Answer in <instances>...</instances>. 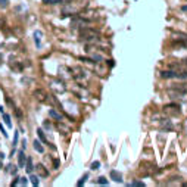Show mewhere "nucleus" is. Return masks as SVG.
<instances>
[{"label":"nucleus","mask_w":187,"mask_h":187,"mask_svg":"<svg viewBox=\"0 0 187 187\" xmlns=\"http://www.w3.org/2000/svg\"><path fill=\"white\" fill-rule=\"evenodd\" d=\"M80 38L81 40H87V41H90V43H99V40H100V35L99 33L96 31V30H91V28H83V30H80Z\"/></svg>","instance_id":"obj_1"},{"label":"nucleus","mask_w":187,"mask_h":187,"mask_svg":"<svg viewBox=\"0 0 187 187\" xmlns=\"http://www.w3.org/2000/svg\"><path fill=\"white\" fill-rule=\"evenodd\" d=\"M164 112L168 114V115H174V117H177V115H180V106H178L177 103L165 105V106H164Z\"/></svg>","instance_id":"obj_2"},{"label":"nucleus","mask_w":187,"mask_h":187,"mask_svg":"<svg viewBox=\"0 0 187 187\" xmlns=\"http://www.w3.org/2000/svg\"><path fill=\"white\" fill-rule=\"evenodd\" d=\"M71 27H74V28H78V30H83V28H87L88 27V21H85L83 18H74L72 19V24H71Z\"/></svg>","instance_id":"obj_3"},{"label":"nucleus","mask_w":187,"mask_h":187,"mask_svg":"<svg viewBox=\"0 0 187 187\" xmlns=\"http://www.w3.org/2000/svg\"><path fill=\"white\" fill-rule=\"evenodd\" d=\"M34 97L38 102H46V100H47V93H46L43 88H37L34 91Z\"/></svg>","instance_id":"obj_4"},{"label":"nucleus","mask_w":187,"mask_h":187,"mask_svg":"<svg viewBox=\"0 0 187 187\" xmlns=\"http://www.w3.org/2000/svg\"><path fill=\"white\" fill-rule=\"evenodd\" d=\"M161 78L170 80V78H177V72L174 69H168V71H161Z\"/></svg>","instance_id":"obj_5"},{"label":"nucleus","mask_w":187,"mask_h":187,"mask_svg":"<svg viewBox=\"0 0 187 187\" xmlns=\"http://www.w3.org/2000/svg\"><path fill=\"white\" fill-rule=\"evenodd\" d=\"M168 94L171 96V99H184V96H186V94H183L181 91H178V90H175V88H170V90H168Z\"/></svg>","instance_id":"obj_6"},{"label":"nucleus","mask_w":187,"mask_h":187,"mask_svg":"<svg viewBox=\"0 0 187 187\" xmlns=\"http://www.w3.org/2000/svg\"><path fill=\"white\" fill-rule=\"evenodd\" d=\"M37 134H38V138H40V140H41L44 144H49L50 147H53V144H50V143H49V140L46 138V134H44V131H43L41 128H38V130H37Z\"/></svg>","instance_id":"obj_7"},{"label":"nucleus","mask_w":187,"mask_h":187,"mask_svg":"<svg viewBox=\"0 0 187 187\" xmlns=\"http://www.w3.org/2000/svg\"><path fill=\"white\" fill-rule=\"evenodd\" d=\"M25 162H27V158H25V155H24V152L21 150V152L18 153V165H19V168H24Z\"/></svg>","instance_id":"obj_8"},{"label":"nucleus","mask_w":187,"mask_h":187,"mask_svg":"<svg viewBox=\"0 0 187 187\" xmlns=\"http://www.w3.org/2000/svg\"><path fill=\"white\" fill-rule=\"evenodd\" d=\"M49 115H50V118L56 119V121H64V117H62L56 109H50V111H49Z\"/></svg>","instance_id":"obj_9"},{"label":"nucleus","mask_w":187,"mask_h":187,"mask_svg":"<svg viewBox=\"0 0 187 187\" xmlns=\"http://www.w3.org/2000/svg\"><path fill=\"white\" fill-rule=\"evenodd\" d=\"M37 171H38V174H40L41 177H49V171L46 170L41 164H38V165H37Z\"/></svg>","instance_id":"obj_10"},{"label":"nucleus","mask_w":187,"mask_h":187,"mask_svg":"<svg viewBox=\"0 0 187 187\" xmlns=\"http://www.w3.org/2000/svg\"><path fill=\"white\" fill-rule=\"evenodd\" d=\"M111 178L118 181V183H122V175L119 174L118 171H111Z\"/></svg>","instance_id":"obj_11"},{"label":"nucleus","mask_w":187,"mask_h":187,"mask_svg":"<svg viewBox=\"0 0 187 187\" xmlns=\"http://www.w3.org/2000/svg\"><path fill=\"white\" fill-rule=\"evenodd\" d=\"M56 128H58V130H59V131H61L64 136L69 133V128H67V127H64V125H62V121H58V124H56Z\"/></svg>","instance_id":"obj_12"},{"label":"nucleus","mask_w":187,"mask_h":187,"mask_svg":"<svg viewBox=\"0 0 187 187\" xmlns=\"http://www.w3.org/2000/svg\"><path fill=\"white\" fill-rule=\"evenodd\" d=\"M172 88H175V90L181 91L183 94H187V84H174V85H172Z\"/></svg>","instance_id":"obj_13"},{"label":"nucleus","mask_w":187,"mask_h":187,"mask_svg":"<svg viewBox=\"0 0 187 187\" xmlns=\"http://www.w3.org/2000/svg\"><path fill=\"white\" fill-rule=\"evenodd\" d=\"M25 164H27V168H25V171H27L28 174H33V171H34V167H33V161H31V158H28Z\"/></svg>","instance_id":"obj_14"},{"label":"nucleus","mask_w":187,"mask_h":187,"mask_svg":"<svg viewBox=\"0 0 187 187\" xmlns=\"http://www.w3.org/2000/svg\"><path fill=\"white\" fill-rule=\"evenodd\" d=\"M40 37H41V33H40V31H35V33H34V41H35V46H37V47H40V46H41Z\"/></svg>","instance_id":"obj_15"},{"label":"nucleus","mask_w":187,"mask_h":187,"mask_svg":"<svg viewBox=\"0 0 187 187\" xmlns=\"http://www.w3.org/2000/svg\"><path fill=\"white\" fill-rule=\"evenodd\" d=\"M161 125H162L164 128H167V130H171V128H172V124H171L170 119H162V121H161Z\"/></svg>","instance_id":"obj_16"},{"label":"nucleus","mask_w":187,"mask_h":187,"mask_svg":"<svg viewBox=\"0 0 187 187\" xmlns=\"http://www.w3.org/2000/svg\"><path fill=\"white\" fill-rule=\"evenodd\" d=\"M33 146H34V149H35V150H37L38 153H43V146H41L40 140H35L34 143H33Z\"/></svg>","instance_id":"obj_17"},{"label":"nucleus","mask_w":187,"mask_h":187,"mask_svg":"<svg viewBox=\"0 0 187 187\" xmlns=\"http://www.w3.org/2000/svg\"><path fill=\"white\" fill-rule=\"evenodd\" d=\"M3 121H4V124L7 125V128H12V122H10V117H9L7 114H3Z\"/></svg>","instance_id":"obj_18"},{"label":"nucleus","mask_w":187,"mask_h":187,"mask_svg":"<svg viewBox=\"0 0 187 187\" xmlns=\"http://www.w3.org/2000/svg\"><path fill=\"white\" fill-rule=\"evenodd\" d=\"M44 4H59V3H62L64 0H41Z\"/></svg>","instance_id":"obj_19"},{"label":"nucleus","mask_w":187,"mask_h":187,"mask_svg":"<svg viewBox=\"0 0 187 187\" xmlns=\"http://www.w3.org/2000/svg\"><path fill=\"white\" fill-rule=\"evenodd\" d=\"M177 78H181V80H187V71H180V72H177Z\"/></svg>","instance_id":"obj_20"},{"label":"nucleus","mask_w":187,"mask_h":187,"mask_svg":"<svg viewBox=\"0 0 187 187\" xmlns=\"http://www.w3.org/2000/svg\"><path fill=\"white\" fill-rule=\"evenodd\" d=\"M31 177H30V180H31V183H33V186H38L40 184V181H38V177H35V175H33V174H30Z\"/></svg>","instance_id":"obj_21"},{"label":"nucleus","mask_w":187,"mask_h":187,"mask_svg":"<svg viewBox=\"0 0 187 187\" xmlns=\"http://www.w3.org/2000/svg\"><path fill=\"white\" fill-rule=\"evenodd\" d=\"M97 183H99V184H103V186H106V184H108V180H106L105 177H99V178H97Z\"/></svg>","instance_id":"obj_22"},{"label":"nucleus","mask_w":187,"mask_h":187,"mask_svg":"<svg viewBox=\"0 0 187 187\" xmlns=\"http://www.w3.org/2000/svg\"><path fill=\"white\" fill-rule=\"evenodd\" d=\"M7 4H9V0H0V7H1V9L7 7Z\"/></svg>","instance_id":"obj_23"},{"label":"nucleus","mask_w":187,"mask_h":187,"mask_svg":"<svg viewBox=\"0 0 187 187\" xmlns=\"http://www.w3.org/2000/svg\"><path fill=\"white\" fill-rule=\"evenodd\" d=\"M87 177H88V175L85 174L84 177H83V178H81V180H80V181L77 183V186H83V184H84V183H85V180H87Z\"/></svg>","instance_id":"obj_24"},{"label":"nucleus","mask_w":187,"mask_h":187,"mask_svg":"<svg viewBox=\"0 0 187 187\" xmlns=\"http://www.w3.org/2000/svg\"><path fill=\"white\" fill-rule=\"evenodd\" d=\"M130 186H138V187H144V183H141V181H133Z\"/></svg>","instance_id":"obj_25"},{"label":"nucleus","mask_w":187,"mask_h":187,"mask_svg":"<svg viewBox=\"0 0 187 187\" xmlns=\"http://www.w3.org/2000/svg\"><path fill=\"white\" fill-rule=\"evenodd\" d=\"M7 168H9V172H10V174H16V168H15V165H9Z\"/></svg>","instance_id":"obj_26"},{"label":"nucleus","mask_w":187,"mask_h":187,"mask_svg":"<svg viewBox=\"0 0 187 187\" xmlns=\"http://www.w3.org/2000/svg\"><path fill=\"white\" fill-rule=\"evenodd\" d=\"M99 165H100L99 162H93L91 164V170H99Z\"/></svg>","instance_id":"obj_27"},{"label":"nucleus","mask_w":187,"mask_h":187,"mask_svg":"<svg viewBox=\"0 0 187 187\" xmlns=\"http://www.w3.org/2000/svg\"><path fill=\"white\" fill-rule=\"evenodd\" d=\"M13 111H15V114H16V117H18V118H22V112H21V111H19L18 108H15Z\"/></svg>","instance_id":"obj_28"},{"label":"nucleus","mask_w":187,"mask_h":187,"mask_svg":"<svg viewBox=\"0 0 187 187\" xmlns=\"http://www.w3.org/2000/svg\"><path fill=\"white\" fill-rule=\"evenodd\" d=\"M19 180H21V184H22V186H27V184H28L27 178H19Z\"/></svg>","instance_id":"obj_29"},{"label":"nucleus","mask_w":187,"mask_h":187,"mask_svg":"<svg viewBox=\"0 0 187 187\" xmlns=\"http://www.w3.org/2000/svg\"><path fill=\"white\" fill-rule=\"evenodd\" d=\"M0 131H1V133H3V136H4V137H7V133H6V131H4V128H3V127H1V125H0Z\"/></svg>","instance_id":"obj_30"},{"label":"nucleus","mask_w":187,"mask_h":187,"mask_svg":"<svg viewBox=\"0 0 187 187\" xmlns=\"http://www.w3.org/2000/svg\"><path fill=\"white\" fill-rule=\"evenodd\" d=\"M19 133V131H18ZM18 133H15V138H13V144H16V141H18Z\"/></svg>","instance_id":"obj_31"},{"label":"nucleus","mask_w":187,"mask_h":187,"mask_svg":"<svg viewBox=\"0 0 187 187\" xmlns=\"http://www.w3.org/2000/svg\"><path fill=\"white\" fill-rule=\"evenodd\" d=\"M53 165H55V167H59V161H53Z\"/></svg>","instance_id":"obj_32"},{"label":"nucleus","mask_w":187,"mask_h":187,"mask_svg":"<svg viewBox=\"0 0 187 187\" xmlns=\"http://www.w3.org/2000/svg\"><path fill=\"white\" fill-rule=\"evenodd\" d=\"M181 10H184V12H187V4H184V6H181Z\"/></svg>","instance_id":"obj_33"},{"label":"nucleus","mask_w":187,"mask_h":187,"mask_svg":"<svg viewBox=\"0 0 187 187\" xmlns=\"http://www.w3.org/2000/svg\"><path fill=\"white\" fill-rule=\"evenodd\" d=\"M18 180H19V178H16L15 181H12V186H16V184H18Z\"/></svg>","instance_id":"obj_34"},{"label":"nucleus","mask_w":187,"mask_h":187,"mask_svg":"<svg viewBox=\"0 0 187 187\" xmlns=\"http://www.w3.org/2000/svg\"><path fill=\"white\" fill-rule=\"evenodd\" d=\"M3 156H4V155H3V153H0V159H1V158H3Z\"/></svg>","instance_id":"obj_35"},{"label":"nucleus","mask_w":187,"mask_h":187,"mask_svg":"<svg viewBox=\"0 0 187 187\" xmlns=\"http://www.w3.org/2000/svg\"><path fill=\"white\" fill-rule=\"evenodd\" d=\"M183 186H186V187H187V183H184V184H183Z\"/></svg>","instance_id":"obj_36"},{"label":"nucleus","mask_w":187,"mask_h":187,"mask_svg":"<svg viewBox=\"0 0 187 187\" xmlns=\"http://www.w3.org/2000/svg\"><path fill=\"white\" fill-rule=\"evenodd\" d=\"M0 167H1V165H0Z\"/></svg>","instance_id":"obj_37"}]
</instances>
